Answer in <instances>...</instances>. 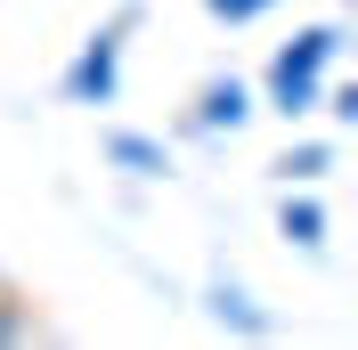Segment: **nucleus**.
<instances>
[{
    "label": "nucleus",
    "mask_w": 358,
    "mask_h": 350,
    "mask_svg": "<svg viewBox=\"0 0 358 350\" xmlns=\"http://www.w3.org/2000/svg\"><path fill=\"white\" fill-rule=\"evenodd\" d=\"M33 334V309H17V302H0V342H24Z\"/></svg>",
    "instance_id": "obj_9"
},
{
    "label": "nucleus",
    "mask_w": 358,
    "mask_h": 350,
    "mask_svg": "<svg viewBox=\"0 0 358 350\" xmlns=\"http://www.w3.org/2000/svg\"><path fill=\"white\" fill-rule=\"evenodd\" d=\"M342 57V24H301L277 57H268V106L285 114V122H301V114L326 98V66Z\"/></svg>",
    "instance_id": "obj_1"
},
{
    "label": "nucleus",
    "mask_w": 358,
    "mask_h": 350,
    "mask_svg": "<svg viewBox=\"0 0 358 350\" xmlns=\"http://www.w3.org/2000/svg\"><path fill=\"white\" fill-rule=\"evenodd\" d=\"M326 163H334V147H326V139H301V147H285V155H277V179L293 188V179H317Z\"/></svg>",
    "instance_id": "obj_6"
},
{
    "label": "nucleus",
    "mask_w": 358,
    "mask_h": 350,
    "mask_svg": "<svg viewBox=\"0 0 358 350\" xmlns=\"http://www.w3.org/2000/svg\"><path fill=\"white\" fill-rule=\"evenodd\" d=\"M252 114V90L245 82H203V98H196V131H236Z\"/></svg>",
    "instance_id": "obj_3"
},
{
    "label": "nucleus",
    "mask_w": 358,
    "mask_h": 350,
    "mask_svg": "<svg viewBox=\"0 0 358 350\" xmlns=\"http://www.w3.org/2000/svg\"><path fill=\"white\" fill-rule=\"evenodd\" d=\"M212 309H220L228 326H245V334H268V318H261V309L245 302V293H236V285H228V293H220V302H212Z\"/></svg>",
    "instance_id": "obj_7"
},
{
    "label": "nucleus",
    "mask_w": 358,
    "mask_h": 350,
    "mask_svg": "<svg viewBox=\"0 0 358 350\" xmlns=\"http://www.w3.org/2000/svg\"><path fill=\"white\" fill-rule=\"evenodd\" d=\"M277 237L301 244V253H317V244H326V204H317V196H285V212H277Z\"/></svg>",
    "instance_id": "obj_4"
},
{
    "label": "nucleus",
    "mask_w": 358,
    "mask_h": 350,
    "mask_svg": "<svg viewBox=\"0 0 358 350\" xmlns=\"http://www.w3.org/2000/svg\"><path fill=\"white\" fill-rule=\"evenodd\" d=\"M203 8H212L220 24H252L261 8H277V0H203Z\"/></svg>",
    "instance_id": "obj_8"
},
{
    "label": "nucleus",
    "mask_w": 358,
    "mask_h": 350,
    "mask_svg": "<svg viewBox=\"0 0 358 350\" xmlns=\"http://www.w3.org/2000/svg\"><path fill=\"white\" fill-rule=\"evenodd\" d=\"M106 155H114V163H122V172H138V179L171 172V155H163L155 139H138V131H114V139H106Z\"/></svg>",
    "instance_id": "obj_5"
},
{
    "label": "nucleus",
    "mask_w": 358,
    "mask_h": 350,
    "mask_svg": "<svg viewBox=\"0 0 358 350\" xmlns=\"http://www.w3.org/2000/svg\"><path fill=\"white\" fill-rule=\"evenodd\" d=\"M138 24V8H122L114 24H98L82 41V57L66 66V106H114V82H122V33Z\"/></svg>",
    "instance_id": "obj_2"
}]
</instances>
